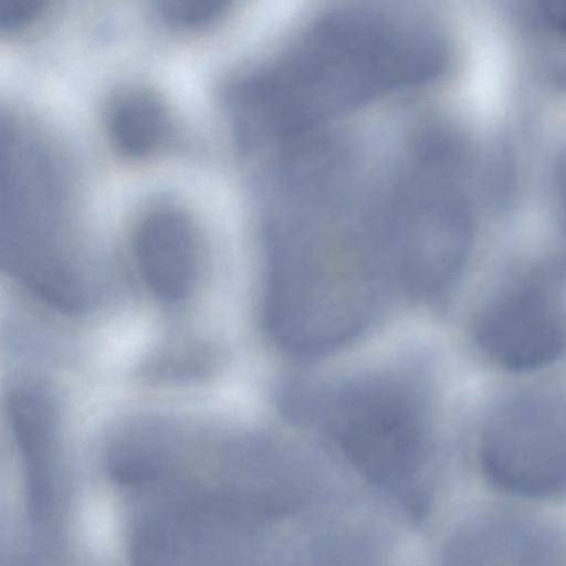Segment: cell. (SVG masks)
I'll return each mask as SVG.
<instances>
[{"label":"cell","instance_id":"cell-1","mask_svg":"<svg viewBox=\"0 0 566 566\" xmlns=\"http://www.w3.org/2000/svg\"><path fill=\"white\" fill-rule=\"evenodd\" d=\"M448 62L437 28L403 6L363 1L316 20L274 61L237 81L251 124L276 142L319 136L339 116L428 83Z\"/></svg>","mask_w":566,"mask_h":566},{"label":"cell","instance_id":"cell-2","mask_svg":"<svg viewBox=\"0 0 566 566\" xmlns=\"http://www.w3.org/2000/svg\"><path fill=\"white\" fill-rule=\"evenodd\" d=\"M345 177L277 189L268 224L263 321L286 352L316 356L357 335L387 280L376 200L355 202Z\"/></svg>","mask_w":566,"mask_h":566},{"label":"cell","instance_id":"cell-3","mask_svg":"<svg viewBox=\"0 0 566 566\" xmlns=\"http://www.w3.org/2000/svg\"><path fill=\"white\" fill-rule=\"evenodd\" d=\"M1 258L9 273L48 304L77 311L90 284L73 228L66 170L39 136L2 125Z\"/></svg>","mask_w":566,"mask_h":566},{"label":"cell","instance_id":"cell-4","mask_svg":"<svg viewBox=\"0 0 566 566\" xmlns=\"http://www.w3.org/2000/svg\"><path fill=\"white\" fill-rule=\"evenodd\" d=\"M390 192L381 198L380 231L389 279L410 294H436L458 252L459 217L448 159L438 136H426Z\"/></svg>","mask_w":566,"mask_h":566},{"label":"cell","instance_id":"cell-5","mask_svg":"<svg viewBox=\"0 0 566 566\" xmlns=\"http://www.w3.org/2000/svg\"><path fill=\"white\" fill-rule=\"evenodd\" d=\"M339 448L373 483L401 488L422 469L429 452L428 424L418 397L381 376L354 380L332 402Z\"/></svg>","mask_w":566,"mask_h":566},{"label":"cell","instance_id":"cell-6","mask_svg":"<svg viewBox=\"0 0 566 566\" xmlns=\"http://www.w3.org/2000/svg\"><path fill=\"white\" fill-rule=\"evenodd\" d=\"M480 462L486 478L528 497L566 494V382L523 388L491 411Z\"/></svg>","mask_w":566,"mask_h":566},{"label":"cell","instance_id":"cell-7","mask_svg":"<svg viewBox=\"0 0 566 566\" xmlns=\"http://www.w3.org/2000/svg\"><path fill=\"white\" fill-rule=\"evenodd\" d=\"M132 252L138 275L156 297L176 302L196 287L200 247L191 219L174 207H158L137 222Z\"/></svg>","mask_w":566,"mask_h":566},{"label":"cell","instance_id":"cell-8","mask_svg":"<svg viewBox=\"0 0 566 566\" xmlns=\"http://www.w3.org/2000/svg\"><path fill=\"white\" fill-rule=\"evenodd\" d=\"M448 549L458 564H559L566 558V535L536 517L499 511L464 526Z\"/></svg>","mask_w":566,"mask_h":566},{"label":"cell","instance_id":"cell-9","mask_svg":"<svg viewBox=\"0 0 566 566\" xmlns=\"http://www.w3.org/2000/svg\"><path fill=\"white\" fill-rule=\"evenodd\" d=\"M9 418L23 465L29 514L38 526H49L60 503L55 412L41 392L19 390L10 397Z\"/></svg>","mask_w":566,"mask_h":566},{"label":"cell","instance_id":"cell-10","mask_svg":"<svg viewBox=\"0 0 566 566\" xmlns=\"http://www.w3.org/2000/svg\"><path fill=\"white\" fill-rule=\"evenodd\" d=\"M115 149L128 158H144L166 145L171 120L164 102L146 90L126 91L114 98L106 115Z\"/></svg>","mask_w":566,"mask_h":566},{"label":"cell","instance_id":"cell-11","mask_svg":"<svg viewBox=\"0 0 566 566\" xmlns=\"http://www.w3.org/2000/svg\"><path fill=\"white\" fill-rule=\"evenodd\" d=\"M232 0H158L163 17L171 24L195 28L218 18Z\"/></svg>","mask_w":566,"mask_h":566},{"label":"cell","instance_id":"cell-12","mask_svg":"<svg viewBox=\"0 0 566 566\" xmlns=\"http://www.w3.org/2000/svg\"><path fill=\"white\" fill-rule=\"evenodd\" d=\"M45 0H0V25L13 30L28 23Z\"/></svg>","mask_w":566,"mask_h":566},{"label":"cell","instance_id":"cell-13","mask_svg":"<svg viewBox=\"0 0 566 566\" xmlns=\"http://www.w3.org/2000/svg\"><path fill=\"white\" fill-rule=\"evenodd\" d=\"M545 19L560 31H566V0H534Z\"/></svg>","mask_w":566,"mask_h":566}]
</instances>
